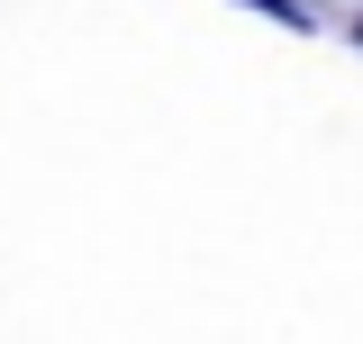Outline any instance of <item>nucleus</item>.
Here are the masks:
<instances>
[{"mask_svg":"<svg viewBox=\"0 0 363 344\" xmlns=\"http://www.w3.org/2000/svg\"><path fill=\"white\" fill-rule=\"evenodd\" d=\"M255 9H272V18H291V28H318V9H309V0H255Z\"/></svg>","mask_w":363,"mask_h":344,"instance_id":"f257e3e1","label":"nucleus"}]
</instances>
